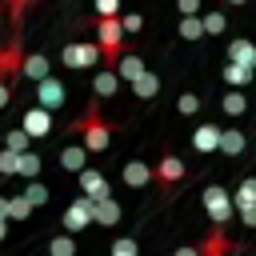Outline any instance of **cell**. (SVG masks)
Instances as JSON below:
<instances>
[{"instance_id": "1", "label": "cell", "mask_w": 256, "mask_h": 256, "mask_svg": "<svg viewBox=\"0 0 256 256\" xmlns=\"http://www.w3.org/2000/svg\"><path fill=\"white\" fill-rule=\"evenodd\" d=\"M64 132H68V136H80L84 152L92 156V152H104V148L112 144V132H116V124H112V120H104V116H100V104L92 100V104L84 108V116H76V120H72Z\"/></svg>"}, {"instance_id": "2", "label": "cell", "mask_w": 256, "mask_h": 256, "mask_svg": "<svg viewBox=\"0 0 256 256\" xmlns=\"http://www.w3.org/2000/svg\"><path fill=\"white\" fill-rule=\"evenodd\" d=\"M204 212L212 216V228H224V224L236 216V204H232L228 188H220V184H208V188H204Z\"/></svg>"}, {"instance_id": "3", "label": "cell", "mask_w": 256, "mask_h": 256, "mask_svg": "<svg viewBox=\"0 0 256 256\" xmlns=\"http://www.w3.org/2000/svg\"><path fill=\"white\" fill-rule=\"evenodd\" d=\"M60 64H64V68H100L104 56H100L96 44L76 40V44H64V48H60Z\"/></svg>"}, {"instance_id": "4", "label": "cell", "mask_w": 256, "mask_h": 256, "mask_svg": "<svg viewBox=\"0 0 256 256\" xmlns=\"http://www.w3.org/2000/svg\"><path fill=\"white\" fill-rule=\"evenodd\" d=\"M184 176H188V168H184V160L176 152H164L156 160V168H152V184H160V188H176Z\"/></svg>"}, {"instance_id": "5", "label": "cell", "mask_w": 256, "mask_h": 256, "mask_svg": "<svg viewBox=\"0 0 256 256\" xmlns=\"http://www.w3.org/2000/svg\"><path fill=\"white\" fill-rule=\"evenodd\" d=\"M20 64H24V44H20V36H12L0 48V80L4 84H16L20 80Z\"/></svg>"}, {"instance_id": "6", "label": "cell", "mask_w": 256, "mask_h": 256, "mask_svg": "<svg viewBox=\"0 0 256 256\" xmlns=\"http://www.w3.org/2000/svg\"><path fill=\"white\" fill-rule=\"evenodd\" d=\"M64 100H68V88H64V80L48 76V80H40V84H36V108H44V112H56V108H64Z\"/></svg>"}, {"instance_id": "7", "label": "cell", "mask_w": 256, "mask_h": 256, "mask_svg": "<svg viewBox=\"0 0 256 256\" xmlns=\"http://www.w3.org/2000/svg\"><path fill=\"white\" fill-rule=\"evenodd\" d=\"M76 180H80V196H84V200H92V204H100V200H108V196H112L108 176H104L100 168H84Z\"/></svg>"}, {"instance_id": "8", "label": "cell", "mask_w": 256, "mask_h": 256, "mask_svg": "<svg viewBox=\"0 0 256 256\" xmlns=\"http://www.w3.org/2000/svg\"><path fill=\"white\" fill-rule=\"evenodd\" d=\"M64 232L68 236H76V232H84L88 224H92V200H84V196H76V200H68V208H64Z\"/></svg>"}, {"instance_id": "9", "label": "cell", "mask_w": 256, "mask_h": 256, "mask_svg": "<svg viewBox=\"0 0 256 256\" xmlns=\"http://www.w3.org/2000/svg\"><path fill=\"white\" fill-rule=\"evenodd\" d=\"M120 92V76H116V68H96V76H92V100L100 104V100H112Z\"/></svg>"}, {"instance_id": "10", "label": "cell", "mask_w": 256, "mask_h": 256, "mask_svg": "<svg viewBox=\"0 0 256 256\" xmlns=\"http://www.w3.org/2000/svg\"><path fill=\"white\" fill-rule=\"evenodd\" d=\"M20 132H24L28 140H32V136H48V132H52V112H44V108L32 104V108L24 112V120H20Z\"/></svg>"}, {"instance_id": "11", "label": "cell", "mask_w": 256, "mask_h": 256, "mask_svg": "<svg viewBox=\"0 0 256 256\" xmlns=\"http://www.w3.org/2000/svg\"><path fill=\"white\" fill-rule=\"evenodd\" d=\"M220 124H196V132H192V148L200 152V156H208V152H220Z\"/></svg>"}, {"instance_id": "12", "label": "cell", "mask_w": 256, "mask_h": 256, "mask_svg": "<svg viewBox=\"0 0 256 256\" xmlns=\"http://www.w3.org/2000/svg\"><path fill=\"white\" fill-rule=\"evenodd\" d=\"M20 76H24V80H32V84L48 80V76H52V64H48V56H44V52H24Z\"/></svg>"}, {"instance_id": "13", "label": "cell", "mask_w": 256, "mask_h": 256, "mask_svg": "<svg viewBox=\"0 0 256 256\" xmlns=\"http://www.w3.org/2000/svg\"><path fill=\"white\" fill-rule=\"evenodd\" d=\"M228 64H240V68H252L256 72V44L244 40V36L228 40Z\"/></svg>"}, {"instance_id": "14", "label": "cell", "mask_w": 256, "mask_h": 256, "mask_svg": "<svg viewBox=\"0 0 256 256\" xmlns=\"http://www.w3.org/2000/svg\"><path fill=\"white\" fill-rule=\"evenodd\" d=\"M196 248H200V256H232V252H236V248L228 244L224 228H212V232H208V236H204Z\"/></svg>"}, {"instance_id": "15", "label": "cell", "mask_w": 256, "mask_h": 256, "mask_svg": "<svg viewBox=\"0 0 256 256\" xmlns=\"http://www.w3.org/2000/svg\"><path fill=\"white\" fill-rule=\"evenodd\" d=\"M144 72H148V68H144V60H140L136 52H124V56L116 60V76H120V84H124V80H128V84H136Z\"/></svg>"}, {"instance_id": "16", "label": "cell", "mask_w": 256, "mask_h": 256, "mask_svg": "<svg viewBox=\"0 0 256 256\" xmlns=\"http://www.w3.org/2000/svg\"><path fill=\"white\" fill-rule=\"evenodd\" d=\"M120 176H124L128 188H148V184H152V164H144V160H128Z\"/></svg>"}, {"instance_id": "17", "label": "cell", "mask_w": 256, "mask_h": 256, "mask_svg": "<svg viewBox=\"0 0 256 256\" xmlns=\"http://www.w3.org/2000/svg\"><path fill=\"white\" fill-rule=\"evenodd\" d=\"M60 168L80 176V172L88 168V152H84V144H68V148H60Z\"/></svg>"}, {"instance_id": "18", "label": "cell", "mask_w": 256, "mask_h": 256, "mask_svg": "<svg viewBox=\"0 0 256 256\" xmlns=\"http://www.w3.org/2000/svg\"><path fill=\"white\" fill-rule=\"evenodd\" d=\"M244 148H248L244 128H224V132H220V152H224V156H244Z\"/></svg>"}, {"instance_id": "19", "label": "cell", "mask_w": 256, "mask_h": 256, "mask_svg": "<svg viewBox=\"0 0 256 256\" xmlns=\"http://www.w3.org/2000/svg\"><path fill=\"white\" fill-rule=\"evenodd\" d=\"M92 224H100V228H112V224H120V204L108 196V200H100V204H92Z\"/></svg>"}, {"instance_id": "20", "label": "cell", "mask_w": 256, "mask_h": 256, "mask_svg": "<svg viewBox=\"0 0 256 256\" xmlns=\"http://www.w3.org/2000/svg\"><path fill=\"white\" fill-rule=\"evenodd\" d=\"M220 108H224V116L240 120V116L248 112V96H244V92H236V88H228V92L220 96Z\"/></svg>"}, {"instance_id": "21", "label": "cell", "mask_w": 256, "mask_h": 256, "mask_svg": "<svg viewBox=\"0 0 256 256\" xmlns=\"http://www.w3.org/2000/svg\"><path fill=\"white\" fill-rule=\"evenodd\" d=\"M200 24H204V36H220V32L228 28V16H224L220 8H204V12H200Z\"/></svg>"}, {"instance_id": "22", "label": "cell", "mask_w": 256, "mask_h": 256, "mask_svg": "<svg viewBox=\"0 0 256 256\" xmlns=\"http://www.w3.org/2000/svg\"><path fill=\"white\" fill-rule=\"evenodd\" d=\"M224 84H228V88H236V92H240V88H248V84H252V68L224 64Z\"/></svg>"}, {"instance_id": "23", "label": "cell", "mask_w": 256, "mask_h": 256, "mask_svg": "<svg viewBox=\"0 0 256 256\" xmlns=\"http://www.w3.org/2000/svg\"><path fill=\"white\" fill-rule=\"evenodd\" d=\"M232 204H236V208H248V204H256V176H244V180L236 184V192H232Z\"/></svg>"}, {"instance_id": "24", "label": "cell", "mask_w": 256, "mask_h": 256, "mask_svg": "<svg viewBox=\"0 0 256 256\" xmlns=\"http://www.w3.org/2000/svg\"><path fill=\"white\" fill-rule=\"evenodd\" d=\"M132 92H136L140 100H152V96L160 92V76H156V72H144V76L132 84Z\"/></svg>"}, {"instance_id": "25", "label": "cell", "mask_w": 256, "mask_h": 256, "mask_svg": "<svg viewBox=\"0 0 256 256\" xmlns=\"http://www.w3.org/2000/svg\"><path fill=\"white\" fill-rule=\"evenodd\" d=\"M48 256H76V240H72L68 232H56V236L48 240Z\"/></svg>"}, {"instance_id": "26", "label": "cell", "mask_w": 256, "mask_h": 256, "mask_svg": "<svg viewBox=\"0 0 256 256\" xmlns=\"http://www.w3.org/2000/svg\"><path fill=\"white\" fill-rule=\"evenodd\" d=\"M16 176L36 180V176H40V156H36V152H24V156L16 160Z\"/></svg>"}, {"instance_id": "27", "label": "cell", "mask_w": 256, "mask_h": 256, "mask_svg": "<svg viewBox=\"0 0 256 256\" xmlns=\"http://www.w3.org/2000/svg\"><path fill=\"white\" fill-rule=\"evenodd\" d=\"M32 208H40V204H48V184H40V180H28L24 184V192H20Z\"/></svg>"}, {"instance_id": "28", "label": "cell", "mask_w": 256, "mask_h": 256, "mask_svg": "<svg viewBox=\"0 0 256 256\" xmlns=\"http://www.w3.org/2000/svg\"><path fill=\"white\" fill-rule=\"evenodd\" d=\"M28 4H32V0H8V24H12V36H20V24H24Z\"/></svg>"}, {"instance_id": "29", "label": "cell", "mask_w": 256, "mask_h": 256, "mask_svg": "<svg viewBox=\"0 0 256 256\" xmlns=\"http://www.w3.org/2000/svg\"><path fill=\"white\" fill-rule=\"evenodd\" d=\"M176 32H180L184 40H200V36H204V24H200V16H184V20L176 24Z\"/></svg>"}, {"instance_id": "30", "label": "cell", "mask_w": 256, "mask_h": 256, "mask_svg": "<svg viewBox=\"0 0 256 256\" xmlns=\"http://www.w3.org/2000/svg\"><path fill=\"white\" fill-rule=\"evenodd\" d=\"M32 216V204L16 192V196H8V220H28Z\"/></svg>"}, {"instance_id": "31", "label": "cell", "mask_w": 256, "mask_h": 256, "mask_svg": "<svg viewBox=\"0 0 256 256\" xmlns=\"http://www.w3.org/2000/svg\"><path fill=\"white\" fill-rule=\"evenodd\" d=\"M176 112H180V116H196V112H200V96H196V92H180V96H176Z\"/></svg>"}, {"instance_id": "32", "label": "cell", "mask_w": 256, "mask_h": 256, "mask_svg": "<svg viewBox=\"0 0 256 256\" xmlns=\"http://www.w3.org/2000/svg\"><path fill=\"white\" fill-rule=\"evenodd\" d=\"M4 148H8V152H16V156H24V152H28V136H24L20 128H8V136H4Z\"/></svg>"}, {"instance_id": "33", "label": "cell", "mask_w": 256, "mask_h": 256, "mask_svg": "<svg viewBox=\"0 0 256 256\" xmlns=\"http://www.w3.org/2000/svg\"><path fill=\"white\" fill-rule=\"evenodd\" d=\"M120 28H124V36H132V32L144 28V16L140 12H120Z\"/></svg>"}, {"instance_id": "34", "label": "cell", "mask_w": 256, "mask_h": 256, "mask_svg": "<svg viewBox=\"0 0 256 256\" xmlns=\"http://www.w3.org/2000/svg\"><path fill=\"white\" fill-rule=\"evenodd\" d=\"M120 16V0H96V20H116Z\"/></svg>"}, {"instance_id": "35", "label": "cell", "mask_w": 256, "mask_h": 256, "mask_svg": "<svg viewBox=\"0 0 256 256\" xmlns=\"http://www.w3.org/2000/svg\"><path fill=\"white\" fill-rule=\"evenodd\" d=\"M112 256H136V240L132 236H116L112 240Z\"/></svg>"}, {"instance_id": "36", "label": "cell", "mask_w": 256, "mask_h": 256, "mask_svg": "<svg viewBox=\"0 0 256 256\" xmlns=\"http://www.w3.org/2000/svg\"><path fill=\"white\" fill-rule=\"evenodd\" d=\"M16 152H8V148H0V176H16Z\"/></svg>"}, {"instance_id": "37", "label": "cell", "mask_w": 256, "mask_h": 256, "mask_svg": "<svg viewBox=\"0 0 256 256\" xmlns=\"http://www.w3.org/2000/svg\"><path fill=\"white\" fill-rule=\"evenodd\" d=\"M176 12H180V20L184 16H200L204 12V0H176Z\"/></svg>"}, {"instance_id": "38", "label": "cell", "mask_w": 256, "mask_h": 256, "mask_svg": "<svg viewBox=\"0 0 256 256\" xmlns=\"http://www.w3.org/2000/svg\"><path fill=\"white\" fill-rule=\"evenodd\" d=\"M236 216H240V224L256 228V204H248V208H236Z\"/></svg>"}, {"instance_id": "39", "label": "cell", "mask_w": 256, "mask_h": 256, "mask_svg": "<svg viewBox=\"0 0 256 256\" xmlns=\"http://www.w3.org/2000/svg\"><path fill=\"white\" fill-rule=\"evenodd\" d=\"M8 100H12V84L0 80V108H8Z\"/></svg>"}, {"instance_id": "40", "label": "cell", "mask_w": 256, "mask_h": 256, "mask_svg": "<svg viewBox=\"0 0 256 256\" xmlns=\"http://www.w3.org/2000/svg\"><path fill=\"white\" fill-rule=\"evenodd\" d=\"M172 256H200V248H196V244H184V248H176Z\"/></svg>"}, {"instance_id": "41", "label": "cell", "mask_w": 256, "mask_h": 256, "mask_svg": "<svg viewBox=\"0 0 256 256\" xmlns=\"http://www.w3.org/2000/svg\"><path fill=\"white\" fill-rule=\"evenodd\" d=\"M0 220H8V196H0Z\"/></svg>"}, {"instance_id": "42", "label": "cell", "mask_w": 256, "mask_h": 256, "mask_svg": "<svg viewBox=\"0 0 256 256\" xmlns=\"http://www.w3.org/2000/svg\"><path fill=\"white\" fill-rule=\"evenodd\" d=\"M4 236H8V220H0V244H4Z\"/></svg>"}, {"instance_id": "43", "label": "cell", "mask_w": 256, "mask_h": 256, "mask_svg": "<svg viewBox=\"0 0 256 256\" xmlns=\"http://www.w3.org/2000/svg\"><path fill=\"white\" fill-rule=\"evenodd\" d=\"M224 4H232V8H240V4H248V0H224Z\"/></svg>"}, {"instance_id": "44", "label": "cell", "mask_w": 256, "mask_h": 256, "mask_svg": "<svg viewBox=\"0 0 256 256\" xmlns=\"http://www.w3.org/2000/svg\"><path fill=\"white\" fill-rule=\"evenodd\" d=\"M0 28H4V8H0Z\"/></svg>"}]
</instances>
